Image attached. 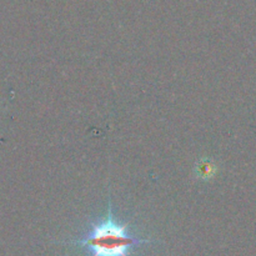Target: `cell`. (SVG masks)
I'll use <instances>...</instances> for the list:
<instances>
[{"instance_id":"1","label":"cell","mask_w":256,"mask_h":256,"mask_svg":"<svg viewBox=\"0 0 256 256\" xmlns=\"http://www.w3.org/2000/svg\"><path fill=\"white\" fill-rule=\"evenodd\" d=\"M149 242H152L150 239L132 234L128 222H120L115 219L112 200L109 199L106 216L92 225L86 235L69 242V244L82 246L90 252V256H130L134 248Z\"/></svg>"},{"instance_id":"2","label":"cell","mask_w":256,"mask_h":256,"mask_svg":"<svg viewBox=\"0 0 256 256\" xmlns=\"http://www.w3.org/2000/svg\"><path fill=\"white\" fill-rule=\"evenodd\" d=\"M214 165H212V162H209V160H202L196 166L198 176L202 178V179H208V178H210L214 174Z\"/></svg>"}]
</instances>
